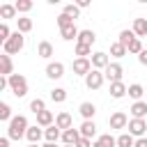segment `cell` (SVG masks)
<instances>
[{
  "label": "cell",
  "mask_w": 147,
  "mask_h": 147,
  "mask_svg": "<svg viewBox=\"0 0 147 147\" xmlns=\"http://www.w3.org/2000/svg\"><path fill=\"white\" fill-rule=\"evenodd\" d=\"M28 119H25V115H16V117H11V122H9V126H7V138L9 140H21L25 133H28Z\"/></svg>",
  "instance_id": "obj_1"
},
{
  "label": "cell",
  "mask_w": 147,
  "mask_h": 147,
  "mask_svg": "<svg viewBox=\"0 0 147 147\" xmlns=\"http://www.w3.org/2000/svg\"><path fill=\"white\" fill-rule=\"evenodd\" d=\"M23 46H25V37L16 30V32H11V37L2 44V51L7 53V55H14V53H18V51H23Z\"/></svg>",
  "instance_id": "obj_2"
},
{
  "label": "cell",
  "mask_w": 147,
  "mask_h": 147,
  "mask_svg": "<svg viewBox=\"0 0 147 147\" xmlns=\"http://www.w3.org/2000/svg\"><path fill=\"white\" fill-rule=\"evenodd\" d=\"M7 78H9V90H11L14 96H25V94H28V80H25V76L11 74V76H7Z\"/></svg>",
  "instance_id": "obj_3"
},
{
  "label": "cell",
  "mask_w": 147,
  "mask_h": 147,
  "mask_svg": "<svg viewBox=\"0 0 147 147\" xmlns=\"http://www.w3.org/2000/svg\"><path fill=\"white\" fill-rule=\"evenodd\" d=\"M129 133L133 138H145L147 133V122L145 119H129Z\"/></svg>",
  "instance_id": "obj_4"
},
{
  "label": "cell",
  "mask_w": 147,
  "mask_h": 147,
  "mask_svg": "<svg viewBox=\"0 0 147 147\" xmlns=\"http://www.w3.org/2000/svg\"><path fill=\"white\" fill-rule=\"evenodd\" d=\"M90 71H92V60H90V57H76V60H74V74L87 76Z\"/></svg>",
  "instance_id": "obj_5"
},
{
  "label": "cell",
  "mask_w": 147,
  "mask_h": 147,
  "mask_svg": "<svg viewBox=\"0 0 147 147\" xmlns=\"http://www.w3.org/2000/svg\"><path fill=\"white\" fill-rule=\"evenodd\" d=\"M103 78H106V76H103L101 71H96V69H92V71H90V74L85 76V85H87L90 90H99V87L103 85Z\"/></svg>",
  "instance_id": "obj_6"
},
{
  "label": "cell",
  "mask_w": 147,
  "mask_h": 147,
  "mask_svg": "<svg viewBox=\"0 0 147 147\" xmlns=\"http://www.w3.org/2000/svg\"><path fill=\"white\" fill-rule=\"evenodd\" d=\"M122 74H124V69H122V64H117V62L108 64V69L103 71V76H106L110 83H119V80H122Z\"/></svg>",
  "instance_id": "obj_7"
},
{
  "label": "cell",
  "mask_w": 147,
  "mask_h": 147,
  "mask_svg": "<svg viewBox=\"0 0 147 147\" xmlns=\"http://www.w3.org/2000/svg\"><path fill=\"white\" fill-rule=\"evenodd\" d=\"M108 124H110V129H126V126H129V117H126V113L117 110V113L110 115Z\"/></svg>",
  "instance_id": "obj_8"
},
{
  "label": "cell",
  "mask_w": 147,
  "mask_h": 147,
  "mask_svg": "<svg viewBox=\"0 0 147 147\" xmlns=\"http://www.w3.org/2000/svg\"><path fill=\"white\" fill-rule=\"evenodd\" d=\"M108 64H110V60H108L106 53H101V51H99V53H92V69H96V71L103 69V71H106Z\"/></svg>",
  "instance_id": "obj_9"
},
{
  "label": "cell",
  "mask_w": 147,
  "mask_h": 147,
  "mask_svg": "<svg viewBox=\"0 0 147 147\" xmlns=\"http://www.w3.org/2000/svg\"><path fill=\"white\" fill-rule=\"evenodd\" d=\"M46 76H48V78H62V76H64V64H62V62H48Z\"/></svg>",
  "instance_id": "obj_10"
},
{
  "label": "cell",
  "mask_w": 147,
  "mask_h": 147,
  "mask_svg": "<svg viewBox=\"0 0 147 147\" xmlns=\"http://www.w3.org/2000/svg\"><path fill=\"white\" fill-rule=\"evenodd\" d=\"M0 74H2V76H11V74H14V64H11V57H9L7 53L0 55Z\"/></svg>",
  "instance_id": "obj_11"
},
{
  "label": "cell",
  "mask_w": 147,
  "mask_h": 147,
  "mask_svg": "<svg viewBox=\"0 0 147 147\" xmlns=\"http://www.w3.org/2000/svg\"><path fill=\"white\" fill-rule=\"evenodd\" d=\"M80 140V131L78 129H67V131H62V142L64 145H76Z\"/></svg>",
  "instance_id": "obj_12"
},
{
  "label": "cell",
  "mask_w": 147,
  "mask_h": 147,
  "mask_svg": "<svg viewBox=\"0 0 147 147\" xmlns=\"http://www.w3.org/2000/svg\"><path fill=\"white\" fill-rule=\"evenodd\" d=\"M131 115H133V119H142L145 115H147V101H136L131 108Z\"/></svg>",
  "instance_id": "obj_13"
},
{
  "label": "cell",
  "mask_w": 147,
  "mask_h": 147,
  "mask_svg": "<svg viewBox=\"0 0 147 147\" xmlns=\"http://www.w3.org/2000/svg\"><path fill=\"white\" fill-rule=\"evenodd\" d=\"M92 147H117V138H113L110 133H103V136L96 138V142Z\"/></svg>",
  "instance_id": "obj_14"
},
{
  "label": "cell",
  "mask_w": 147,
  "mask_h": 147,
  "mask_svg": "<svg viewBox=\"0 0 147 147\" xmlns=\"http://www.w3.org/2000/svg\"><path fill=\"white\" fill-rule=\"evenodd\" d=\"M126 92H129V87H126L122 80H119V83H110V96H113V99H122Z\"/></svg>",
  "instance_id": "obj_15"
},
{
  "label": "cell",
  "mask_w": 147,
  "mask_h": 147,
  "mask_svg": "<svg viewBox=\"0 0 147 147\" xmlns=\"http://www.w3.org/2000/svg\"><path fill=\"white\" fill-rule=\"evenodd\" d=\"M80 136H83V138H92V136H96V124H94L92 119H85V122L80 124Z\"/></svg>",
  "instance_id": "obj_16"
},
{
  "label": "cell",
  "mask_w": 147,
  "mask_h": 147,
  "mask_svg": "<svg viewBox=\"0 0 147 147\" xmlns=\"http://www.w3.org/2000/svg\"><path fill=\"white\" fill-rule=\"evenodd\" d=\"M41 136H44V131L39 129V124H34V126H30V129H28V133H25V138L30 140V145H37V142L41 140Z\"/></svg>",
  "instance_id": "obj_17"
},
{
  "label": "cell",
  "mask_w": 147,
  "mask_h": 147,
  "mask_svg": "<svg viewBox=\"0 0 147 147\" xmlns=\"http://www.w3.org/2000/svg\"><path fill=\"white\" fill-rule=\"evenodd\" d=\"M37 55L44 57V60H48V57L53 55V44H51V41H39V46H37Z\"/></svg>",
  "instance_id": "obj_18"
},
{
  "label": "cell",
  "mask_w": 147,
  "mask_h": 147,
  "mask_svg": "<svg viewBox=\"0 0 147 147\" xmlns=\"http://www.w3.org/2000/svg\"><path fill=\"white\" fill-rule=\"evenodd\" d=\"M55 126H57V129H64V131H67V129H74V126H71V115H69V113H60V115L55 117Z\"/></svg>",
  "instance_id": "obj_19"
},
{
  "label": "cell",
  "mask_w": 147,
  "mask_h": 147,
  "mask_svg": "<svg viewBox=\"0 0 147 147\" xmlns=\"http://www.w3.org/2000/svg\"><path fill=\"white\" fill-rule=\"evenodd\" d=\"M133 34L136 37H145L147 34V18H136L133 21Z\"/></svg>",
  "instance_id": "obj_20"
},
{
  "label": "cell",
  "mask_w": 147,
  "mask_h": 147,
  "mask_svg": "<svg viewBox=\"0 0 147 147\" xmlns=\"http://www.w3.org/2000/svg\"><path fill=\"white\" fill-rule=\"evenodd\" d=\"M60 34H62V39H64V41H71V39H78L80 30H78L76 25H69V28H62V30H60Z\"/></svg>",
  "instance_id": "obj_21"
},
{
  "label": "cell",
  "mask_w": 147,
  "mask_h": 147,
  "mask_svg": "<svg viewBox=\"0 0 147 147\" xmlns=\"http://www.w3.org/2000/svg\"><path fill=\"white\" fill-rule=\"evenodd\" d=\"M78 110H80V115H83L85 119H92V117H94V113H96V106H94V103H90V101H83Z\"/></svg>",
  "instance_id": "obj_22"
},
{
  "label": "cell",
  "mask_w": 147,
  "mask_h": 147,
  "mask_svg": "<svg viewBox=\"0 0 147 147\" xmlns=\"http://www.w3.org/2000/svg\"><path fill=\"white\" fill-rule=\"evenodd\" d=\"M94 39H96V34L92 30H80V34H78V44H85V46H92Z\"/></svg>",
  "instance_id": "obj_23"
},
{
  "label": "cell",
  "mask_w": 147,
  "mask_h": 147,
  "mask_svg": "<svg viewBox=\"0 0 147 147\" xmlns=\"http://www.w3.org/2000/svg\"><path fill=\"white\" fill-rule=\"evenodd\" d=\"M37 124H39V126H46V129L53 126V113H51V110L39 113V115H37Z\"/></svg>",
  "instance_id": "obj_24"
},
{
  "label": "cell",
  "mask_w": 147,
  "mask_h": 147,
  "mask_svg": "<svg viewBox=\"0 0 147 147\" xmlns=\"http://www.w3.org/2000/svg\"><path fill=\"white\" fill-rule=\"evenodd\" d=\"M44 138H46V142H55L57 138H62V133H60V129L53 124V126H48V129L44 131Z\"/></svg>",
  "instance_id": "obj_25"
},
{
  "label": "cell",
  "mask_w": 147,
  "mask_h": 147,
  "mask_svg": "<svg viewBox=\"0 0 147 147\" xmlns=\"http://www.w3.org/2000/svg\"><path fill=\"white\" fill-rule=\"evenodd\" d=\"M16 25H18V32L21 34H25V32H30L32 30V18H16Z\"/></svg>",
  "instance_id": "obj_26"
},
{
  "label": "cell",
  "mask_w": 147,
  "mask_h": 147,
  "mask_svg": "<svg viewBox=\"0 0 147 147\" xmlns=\"http://www.w3.org/2000/svg\"><path fill=\"white\" fill-rule=\"evenodd\" d=\"M129 51H126V46H122L119 41H115V44H110V55L113 57H124Z\"/></svg>",
  "instance_id": "obj_27"
},
{
  "label": "cell",
  "mask_w": 147,
  "mask_h": 147,
  "mask_svg": "<svg viewBox=\"0 0 147 147\" xmlns=\"http://www.w3.org/2000/svg\"><path fill=\"white\" fill-rule=\"evenodd\" d=\"M131 99H136V101H140V96L145 94V90H142V85H138V83H133V85H129V92H126Z\"/></svg>",
  "instance_id": "obj_28"
},
{
  "label": "cell",
  "mask_w": 147,
  "mask_h": 147,
  "mask_svg": "<svg viewBox=\"0 0 147 147\" xmlns=\"http://www.w3.org/2000/svg\"><path fill=\"white\" fill-rule=\"evenodd\" d=\"M133 145H136V140H133L131 133H122V136H117V147H133Z\"/></svg>",
  "instance_id": "obj_29"
},
{
  "label": "cell",
  "mask_w": 147,
  "mask_h": 147,
  "mask_svg": "<svg viewBox=\"0 0 147 147\" xmlns=\"http://www.w3.org/2000/svg\"><path fill=\"white\" fill-rule=\"evenodd\" d=\"M133 39H136L133 30H122V32H119V44H122V46H126V48H129V44H131Z\"/></svg>",
  "instance_id": "obj_30"
},
{
  "label": "cell",
  "mask_w": 147,
  "mask_h": 147,
  "mask_svg": "<svg viewBox=\"0 0 147 147\" xmlns=\"http://www.w3.org/2000/svg\"><path fill=\"white\" fill-rule=\"evenodd\" d=\"M51 99H53L55 103H62V101L67 99V90H62V87H55V90H51Z\"/></svg>",
  "instance_id": "obj_31"
},
{
  "label": "cell",
  "mask_w": 147,
  "mask_h": 147,
  "mask_svg": "<svg viewBox=\"0 0 147 147\" xmlns=\"http://www.w3.org/2000/svg\"><path fill=\"white\" fill-rule=\"evenodd\" d=\"M30 110H32L34 115L44 113V110H46V103H44V99H32V101H30Z\"/></svg>",
  "instance_id": "obj_32"
},
{
  "label": "cell",
  "mask_w": 147,
  "mask_h": 147,
  "mask_svg": "<svg viewBox=\"0 0 147 147\" xmlns=\"http://www.w3.org/2000/svg\"><path fill=\"white\" fill-rule=\"evenodd\" d=\"M62 14H67L69 18H78V14H80V7H78V5H64Z\"/></svg>",
  "instance_id": "obj_33"
},
{
  "label": "cell",
  "mask_w": 147,
  "mask_h": 147,
  "mask_svg": "<svg viewBox=\"0 0 147 147\" xmlns=\"http://www.w3.org/2000/svg\"><path fill=\"white\" fill-rule=\"evenodd\" d=\"M0 16L2 18H14L16 16V7L14 5H2L0 7Z\"/></svg>",
  "instance_id": "obj_34"
},
{
  "label": "cell",
  "mask_w": 147,
  "mask_h": 147,
  "mask_svg": "<svg viewBox=\"0 0 147 147\" xmlns=\"http://www.w3.org/2000/svg\"><path fill=\"white\" fill-rule=\"evenodd\" d=\"M0 119L2 122H11V108H9V103H0Z\"/></svg>",
  "instance_id": "obj_35"
},
{
  "label": "cell",
  "mask_w": 147,
  "mask_h": 147,
  "mask_svg": "<svg viewBox=\"0 0 147 147\" xmlns=\"http://www.w3.org/2000/svg\"><path fill=\"white\" fill-rule=\"evenodd\" d=\"M14 7H16V11H30L32 9V0H16Z\"/></svg>",
  "instance_id": "obj_36"
},
{
  "label": "cell",
  "mask_w": 147,
  "mask_h": 147,
  "mask_svg": "<svg viewBox=\"0 0 147 147\" xmlns=\"http://www.w3.org/2000/svg\"><path fill=\"white\" fill-rule=\"evenodd\" d=\"M126 51H129V53H138V55H140V53H142L145 48H142V44H140V39L136 37V39H133V41L129 44V48H126Z\"/></svg>",
  "instance_id": "obj_37"
},
{
  "label": "cell",
  "mask_w": 147,
  "mask_h": 147,
  "mask_svg": "<svg viewBox=\"0 0 147 147\" xmlns=\"http://www.w3.org/2000/svg\"><path fill=\"white\" fill-rule=\"evenodd\" d=\"M92 53V46H85V44H76V55L78 57H87Z\"/></svg>",
  "instance_id": "obj_38"
},
{
  "label": "cell",
  "mask_w": 147,
  "mask_h": 147,
  "mask_svg": "<svg viewBox=\"0 0 147 147\" xmlns=\"http://www.w3.org/2000/svg\"><path fill=\"white\" fill-rule=\"evenodd\" d=\"M57 25H60V30L62 28H69V25H74V18H69L67 14H60L57 16Z\"/></svg>",
  "instance_id": "obj_39"
},
{
  "label": "cell",
  "mask_w": 147,
  "mask_h": 147,
  "mask_svg": "<svg viewBox=\"0 0 147 147\" xmlns=\"http://www.w3.org/2000/svg\"><path fill=\"white\" fill-rule=\"evenodd\" d=\"M9 37H11V32H9V25H7V23H2V25H0V41L5 44Z\"/></svg>",
  "instance_id": "obj_40"
},
{
  "label": "cell",
  "mask_w": 147,
  "mask_h": 147,
  "mask_svg": "<svg viewBox=\"0 0 147 147\" xmlns=\"http://www.w3.org/2000/svg\"><path fill=\"white\" fill-rule=\"evenodd\" d=\"M76 147H92V140H90V138H83V136H80V140L76 142Z\"/></svg>",
  "instance_id": "obj_41"
},
{
  "label": "cell",
  "mask_w": 147,
  "mask_h": 147,
  "mask_svg": "<svg viewBox=\"0 0 147 147\" xmlns=\"http://www.w3.org/2000/svg\"><path fill=\"white\" fill-rule=\"evenodd\" d=\"M138 62H140V64H145V67H147V51H142V53H140V55H138Z\"/></svg>",
  "instance_id": "obj_42"
},
{
  "label": "cell",
  "mask_w": 147,
  "mask_h": 147,
  "mask_svg": "<svg viewBox=\"0 0 147 147\" xmlns=\"http://www.w3.org/2000/svg\"><path fill=\"white\" fill-rule=\"evenodd\" d=\"M133 147H147V138H138Z\"/></svg>",
  "instance_id": "obj_43"
},
{
  "label": "cell",
  "mask_w": 147,
  "mask_h": 147,
  "mask_svg": "<svg viewBox=\"0 0 147 147\" xmlns=\"http://www.w3.org/2000/svg\"><path fill=\"white\" fill-rule=\"evenodd\" d=\"M78 7H80V9H85V7H90V0H78Z\"/></svg>",
  "instance_id": "obj_44"
},
{
  "label": "cell",
  "mask_w": 147,
  "mask_h": 147,
  "mask_svg": "<svg viewBox=\"0 0 147 147\" xmlns=\"http://www.w3.org/2000/svg\"><path fill=\"white\" fill-rule=\"evenodd\" d=\"M0 147H9V138H7V136L0 138Z\"/></svg>",
  "instance_id": "obj_45"
},
{
  "label": "cell",
  "mask_w": 147,
  "mask_h": 147,
  "mask_svg": "<svg viewBox=\"0 0 147 147\" xmlns=\"http://www.w3.org/2000/svg\"><path fill=\"white\" fill-rule=\"evenodd\" d=\"M44 147H55V142H46V145H44Z\"/></svg>",
  "instance_id": "obj_46"
},
{
  "label": "cell",
  "mask_w": 147,
  "mask_h": 147,
  "mask_svg": "<svg viewBox=\"0 0 147 147\" xmlns=\"http://www.w3.org/2000/svg\"><path fill=\"white\" fill-rule=\"evenodd\" d=\"M67 147H76V145H67Z\"/></svg>",
  "instance_id": "obj_47"
},
{
  "label": "cell",
  "mask_w": 147,
  "mask_h": 147,
  "mask_svg": "<svg viewBox=\"0 0 147 147\" xmlns=\"http://www.w3.org/2000/svg\"><path fill=\"white\" fill-rule=\"evenodd\" d=\"M30 147H39V145H30Z\"/></svg>",
  "instance_id": "obj_48"
}]
</instances>
